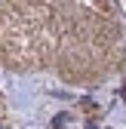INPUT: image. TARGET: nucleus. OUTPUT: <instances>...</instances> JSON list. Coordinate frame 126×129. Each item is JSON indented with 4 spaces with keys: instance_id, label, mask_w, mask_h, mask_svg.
Instances as JSON below:
<instances>
[{
    "instance_id": "obj_1",
    "label": "nucleus",
    "mask_w": 126,
    "mask_h": 129,
    "mask_svg": "<svg viewBox=\"0 0 126 129\" xmlns=\"http://www.w3.org/2000/svg\"><path fill=\"white\" fill-rule=\"evenodd\" d=\"M0 129H6V126H0Z\"/></svg>"
}]
</instances>
